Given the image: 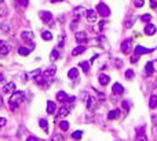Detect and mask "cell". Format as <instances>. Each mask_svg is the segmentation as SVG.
I'll use <instances>...</instances> for the list:
<instances>
[{
	"instance_id": "6da1fadb",
	"label": "cell",
	"mask_w": 157,
	"mask_h": 141,
	"mask_svg": "<svg viewBox=\"0 0 157 141\" xmlns=\"http://www.w3.org/2000/svg\"><path fill=\"white\" fill-rule=\"evenodd\" d=\"M24 98H25V93L24 91H14L13 94H11V97H10V101H8L11 109L18 108V105L24 101Z\"/></svg>"
},
{
	"instance_id": "7a4b0ae2",
	"label": "cell",
	"mask_w": 157,
	"mask_h": 141,
	"mask_svg": "<svg viewBox=\"0 0 157 141\" xmlns=\"http://www.w3.org/2000/svg\"><path fill=\"white\" fill-rule=\"evenodd\" d=\"M97 11L101 17H103V18H106L110 15V8L105 4V3H99V4H97Z\"/></svg>"
},
{
	"instance_id": "3957f363",
	"label": "cell",
	"mask_w": 157,
	"mask_h": 141,
	"mask_svg": "<svg viewBox=\"0 0 157 141\" xmlns=\"http://www.w3.org/2000/svg\"><path fill=\"white\" fill-rule=\"evenodd\" d=\"M10 51H11V44L8 42H6V40H0V54L6 55Z\"/></svg>"
},
{
	"instance_id": "277c9868",
	"label": "cell",
	"mask_w": 157,
	"mask_h": 141,
	"mask_svg": "<svg viewBox=\"0 0 157 141\" xmlns=\"http://www.w3.org/2000/svg\"><path fill=\"white\" fill-rule=\"evenodd\" d=\"M75 39H76V42L79 43V44H84V43H87V33L86 32H76L75 33Z\"/></svg>"
},
{
	"instance_id": "5b68a950",
	"label": "cell",
	"mask_w": 157,
	"mask_h": 141,
	"mask_svg": "<svg viewBox=\"0 0 157 141\" xmlns=\"http://www.w3.org/2000/svg\"><path fill=\"white\" fill-rule=\"evenodd\" d=\"M132 49V40L131 39H127V40H124L123 43H121V51L124 53V54H128V53L131 51Z\"/></svg>"
},
{
	"instance_id": "8992f818",
	"label": "cell",
	"mask_w": 157,
	"mask_h": 141,
	"mask_svg": "<svg viewBox=\"0 0 157 141\" xmlns=\"http://www.w3.org/2000/svg\"><path fill=\"white\" fill-rule=\"evenodd\" d=\"M40 18L43 19V22H46V24H51L52 22V14L50 13V11H40Z\"/></svg>"
},
{
	"instance_id": "52a82bcc",
	"label": "cell",
	"mask_w": 157,
	"mask_h": 141,
	"mask_svg": "<svg viewBox=\"0 0 157 141\" xmlns=\"http://www.w3.org/2000/svg\"><path fill=\"white\" fill-rule=\"evenodd\" d=\"M15 91V83L14 82H10V83H6L4 87H3V93L4 94H13Z\"/></svg>"
},
{
	"instance_id": "ba28073f",
	"label": "cell",
	"mask_w": 157,
	"mask_h": 141,
	"mask_svg": "<svg viewBox=\"0 0 157 141\" xmlns=\"http://www.w3.org/2000/svg\"><path fill=\"white\" fill-rule=\"evenodd\" d=\"M154 50V49H146L143 46H137L135 47V54H138V55H143V54H149Z\"/></svg>"
},
{
	"instance_id": "9c48e42d",
	"label": "cell",
	"mask_w": 157,
	"mask_h": 141,
	"mask_svg": "<svg viewBox=\"0 0 157 141\" xmlns=\"http://www.w3.org/2000/svg\"><path fill=\"white\" fill-rule=\"evenodd\" d=\"M55 72H57V66H55V65H51V66H48V68L43 72V76L44 77H51V76L55 75Z\"/></svg>"
},
{
	"instance_id": "30bf717a",
	"label": "cell",
	"mask_w": 157,
	"mask_h": 141,
	"mask_svg": "<svg viewBox=\"0 0 157 141\" xmlns=\"http://www.w3.org/2000/svg\"><path fill=\"white\" fill-rule=\"evenodd\" d=\"M86 18H87L88 22H95V21L98 19V15H97V13H95L94 10H87Z\"/></svg>"
},
{
	"instance_id": "8fae6325",
	"label": "cell",
	"mask_w": 157,
	"mask_h": 141,
	"mask_svg": "<svg viewBox=\"0 0 157 141\" xmlns=\"http://www.w3.org/2000/svg\"><path fill=\"white\" fill-rule=\"evenodd\" d=\"M86 13H87V10H86L84 7L79 6V7H77V8L75 10V19H77V21H79V18H80L82 15H86Z\"/></svg>"
},
{
	"instance_id": "7c38bea8",
	"label": "cell",
	"mask_w": 157,
	"mask_h": 141,
	"mask_svg": "<svg viewBox=\"0 0 157 141\" xmlns=\"http://www.w3.org/2000/svg\"><path fill=\"white\" fill-rule=\"evenodd\" d=\"M157 31L156 25H153V24H147V25L145 26V33L146 35H149V36H152V35H154Z\"/></svg>"
},
{
	"instance_id": "4fadbf2b",
	"label": "cell",
	"mask_w": 157,
	"mask_h": 141,
	"mask_svg": "<svg viewBox=\"0 0 157 141\" xmlns=\"http://www.w3.org/2000/svg\"><path fill=\"white\" fill-rule=\"evenodd\" d=\"M112 91H113L114 94L120 96V94H123V93H124V87H123L120 83H114L113 86H112Z\"/></svg>"
},
{
	"instance_id": "5bb4252c",
	"label": "cell",
	"mask_w": 157,
	"mask_h": 141,
	"mask_svg": "<svg viewBox=\"0 0 157 141\" xmlns=\"http://www.w3.org/2000/svg\"><path fill=\"white\" fill-rule=\"evenodd\" d=\"M98 82H99L102 86H106L109 82H110V77L109 75H105V73H101L99 76H98Z\"/></svg>"
},
{
	"instance_id": "9a60e30c",
	"label": "cell",
	"mask_w": 157,
	"mask_h": 141,
	"mask_svg": "<svg viewBox=\"0 0 157 141\" xmlns=\"http://www.w3.org/2000/svg\"><path fill=\"white\" fill-rule=\"evenodd\" d=\"M86 49H87V47H86L84 44H79L77 47H75V49H73L72 54H73V55H80V54H83V53L86 51Z\"/></svg>"
},
{
	"instance_id": "2e32d148",
	"label": "cell",
	"mask_w": 157,
	"mask_h": 141,
	"mask_svg": "<svg viewBox=\"0 0 157 141\" xmlns=\"http://www.w3.org/2000/svg\"><path fill=\"white\" fill-rule=\"evenodd\" d=\"M86 103H87V108L90 109V111L95 109V107H97V100H95L94 97H88V100Z\"/></svg>"
},
{
	"instance_id": "e0dca14e",
	"label": "cell",
	"mask_w": 157,
	"mask_h": 141,
	"mask_svg": "<svg viewBox=\"0 0 157 141\" xmlns=\"http://www.w3.org/2000/svg\"><path fill=\"white\" fill-rule=\"evenodd\" d=\"M55 111H57V105L54 104V101H48V103H47V112H48L50 115H54Z\"/></svg>"
},
{
	"instance_id": "ac0fdd59",
	"label": "cell",
	"mask_w": 157,
	"mask_h": 141,
	"mask_svg": "<svg viewBox=\"0 0 157 141\" xmlns=\"http://www.w3.org/2000/svg\"><path fill=\"white\" fill-rule=\"evenodd\" d=\"M21 38L24 39V40H33L35 35H33L32 31H24V32L21 33Z\"/></svg>"
},
{
	"instance_id": "d6986e66",
	"label": "cell",
	"mask_w": 157,
	"mask_h": 141,
	"mask_svg": "<svg viewBox=\"0 0 157 141\" xmlns=\"http://www.w3.org/2000/svg\"><path fill=\"white\" fill-rule=\"evenodd\" d=\"M69 112H70V109L68 108V107H62V108L58 111V118H65V116H68L69 115Z\"/></svg>"
},
{
	"instance_id": "ffe728a7",
	"label": "cell",
	"mask_w": 157,
	"mask_h": 141,
	"mask_svg": "<svg viewBox=\"0 0 157 141\" xmlns=\"http://www.w3.org/2000/svg\"><path fill=\"white\" fill-rule=\"evenodd\" d=\"M68 77H69V79H77V77H79V69H77V68H72V69H69V72H68Z\"/></svg>"
},
{
	"instance_id": "44dd1931",
	"label": "cell",
	"mask_w": 157,
	"mask_h": 141,
	"mask_svg": "<svg viewBox=\"0 0 157 141\" xmlns=\"http://www.w3.org/2000/svg\"><path fill=\"white\" fill-rule=\"evenodd\" d=\"M120 115V111L119 109H113V111H110L109 114H107V119H110V120H113V119H117Z\"/></svg>"
},
{
	"instance_id": "7402d4cb",
	"label": "cell",
	"mask_w": 157,
	"mask_h": 141,
	"mask_svg": "<svg viewBox=\"0 0 157 141\" xmlns=\"http://www.w3.org/2000/svg\"><path fill=\"white\" fill-rule=\"evenodd\" d=\"M31 51H32V49H28V47H19L18 49V54L19 55H24V57L29 55Z\"/></svg>"
},
{
	"instance_id": "603a6c76",
	"label": "cell",
	"mask_w": 157,
	"mask_h": 141,
	"mask_svg": "<svg viewBox=\"0 0 157 141\" xmlns=\"http://www.w3.org/2000/svg\"><path fill=\"white\" fill-rule=\"evenodd\" d=\"M66 98H68V94H66L65 91H58L57 93V100L58 101H63V103H65Z\"/></svg>"
},
{
	"instance_id": "cb8c5ba5",
	"label": "cell",
	"mask_w": 157,
	"mask_h": 141,
	"mask_svg": "<svg viewBox=\"0 0 157 141\" xmlns=\"http://www.w3.org/2000/svg\"><path fill=\"white\" fill-rule=\"evenodd\" d=\"M146 72L152 75L153 72H154V64H153V61H149L147 64H146Z\"/></svg>"
},
{
	"instance_id": "d4e9b609",
	"label": "cell",
	"mask_w": 157,
	"mask_h": 141,
	"mask_svg": "<svg viewBox=\"0 0 157 141\" xmlns=\"http://www.w3.org/2000/svg\"><path fill=\"white\" fill-rule=\"evenodd\" d=\"M149 107H150L152 109H154L157 107V97L156 96L150 97V100H149Z\"/></svg>"
},
{
	"instance_id": "484cf974",
	"label": "cell",
	"mask_w": 157,
	"mask_h": 141,
	"mask_svg": "<svg viewBox=\"0 0 157 141\" xmlns=\"http://www.w3.org/2000/svg\"><path fill=\"white\" fill-rule=\"evenodd\" d=\"M39 125H40V127L43 129V130L46 131V133L48 131V126H47L48 123H47V119H40V122H39Z\"/></svg>"
},
{
	"instance_id": "4316f807",
	"label": "cell",
	"mask_w": 157,
	"mask_h": 141,
	"mask_svg": "<svg viewBox=\"0 0 157 141\" xmlns=\"http://www.w3.org/2000/svg\"><path fill=\"white\" fill-rule=\"evenodd\" d=\"M41 38H43L46 42H50L51 39H52V35H51V32H48V31H44V32H41Z\"/></svg>"
},
{
	"instance_id": "83f0119b",
	"label": "cell",
	"mask_w": 157,
	"mask_h": 141,
	"mask_svg": "<svg viewBox=\"0 0 157 141\" xmlns=\"http://www.w3.org/2000/svg\"><path fill=\"white\" fill-rule=\"evenodd\" d=\"M58 58H59V51L58 50H52L50 54V60L51 61H57Z\"/></svg>"
},
{
	"instance_id": "f1b7e54d",
	"label": "cell",
	"mask_w": 157,
	"mask_h": 141,
	"mask_svg": "<svg viewBox=\"0 0 157 141\" xmlns=\"http://www.w3.org/2000/svg\"><path fill=\"white\" fill-rule=\"evenodd\" d=\"M80 68H82L86 73H87L88 70H90V62H87V61H83V62H80Z\"/></svg>"
},
{
	"instance_id": "f546056e",
	"label": "cell",
	"mask_w": 157,
	"mask_h": 141,
	"mask_svg": "<svg viewBox=\"0 0 157 141\" xmlns=\"http://www.w3.org/2000/svg\"><path fill=\"white\" fill-rule=\"evenodd\" d=\"M141 21H142V22H146V24H149V22L152 21V15L150 14H143V15L141 17Z\"/></svg>"
},
{
	"instance_id": "4dcf8cb0",
	"label": "cell",
	"mask_w": 157,
	"mask_h": 141,
	"mask_svg": "<svg viewBox=\"0 0 157 141\" xmlns=\"http://www.w3.org/2000/svg\"><path fill=\"white\" fill-rule=\"evenodd\" d=\"M58 47H65V35H59L58 38Z\"/></svg>"
},
{
	"instance_id": "1f68e13d",
	"label": "cell",
	"mask_w": 157,
	"mask_h": 141,
	"mask_svg": "<svg viewBox=\"0 0 157 141\" xmlns=\"http://www.w3.org/2000/svg\"><path fill=\"white\" fill-rule=\"evenodd\" d=\"M59 127H61V130H68L69 129V122H66V120H62V122H59Z\"/></svg>"
},
{
	"instance_id": "d6a6232c",
	"label": "cell",
	"mask_w": 157,
	"mask_h": 141,
	"mask_svg": "<svg viewBox=\"0 0 157 141\" xmlns=\"http://www.w3.org/2000/svg\"><path fill=\"white\" fill-rule=\"evenodd\" d=\"M82 136H83V131H80V130H77V131H73V133H72V137H73L75 140H80Z\"/></svg>"
},
{
	"instance_id": "836d02e7",
	"label": "cell",
	"mask_w": 157,
	"mask_h": 141,
	"mask_svg": "<svg viewBox=\"0 0 157 141\" xmlns=\"http://www.w3.org/2000/svg\"><path fill=\"white\" fill-rule=\"evenodd\" d=\"M17 4L21 7H28V4H29V0H17Z\"/></svg>"
},
{
	"instance_id": "e575fe53",
	"label": "cell",
	"mask_w": 157,
	"mask_h": 141,
	"mask_svg": "<svg viewBox=\"0 0 157 141\" xmlns=\"http://www.w3.org/2000/svg\"><path fill=\"white\" fill-rule=\"evenodd\" d=\"M0 31H1V32H4V33L10 32V26L7 25V24H0Z\"/></svg>"
},
{
	"instance_id": "d590c367",
	"label": "cell",
	"mask_w": 157,
	"mask_h": 141,
	"mask_svg": "<svg viewBox=\"0 0 157 141\" xmlns=\"http://www.w3.org/2000/svg\"><path fill=\"white\" fill-rule=\"evenodd\" d=\"M134 76H135V73H134V70L132 69H127L126 70V77L127 79H132Z\"/></svg>"
},
{
	"instance_id": "8d00e7d4",
	"label": "cell",
	"mask_w": 157,
	"mask_h": 141,
	"mask_svg": "<svg viewBox=\"0 0 157 141\" xmlns=\"http://www.w3.org/2000/svg\"><path fill=\"white\" fill-rule=\"evenodd\" d=\"M134 4H135L137 8H141L145 4V0H134Z\"/></svg>"
},
{
	"instance_id": "74e56055",
	"label": "cell",
	"mask_w": 157,
	"mask_h": 141,
	"mask_svg": "<svg viewBox=\"0 0 157 141\" xmlns=\"http://www.w3.org/2000/svg\"><path fill=\"white\" fill-rule=\"evenodd\" d=\"M40 75H41V69H35L31 73V76L33 77V79H35V77H37V76H40Z\"/></svg>"
},
{
	"instance_id": "f35d334b",
	"label": "cell",
	"mask_w": 157,
	"mask_h": 141,
	"mask_svg": "<svg viewBox=\"0 0 157 141\" xmlns=\"http://www.w3.org/2000/svg\"><path fill=\"white\" fill-rule=\"evenodd\" d=\"M51 141H63V136L62 134H55L52 137V140Z\"/></svg>"
},
{
	"instance_id": "ab89813d",
	"label": "cell",
	"mask_w": 157,
	"mask_h": 141,
	"mask_svg": "<svg viewBox=\"0 0 157 141\" xmlns=\"http://www.w3.org/2000/svg\"><path fill=\"white\" fill-rule=\"evenodd\" d=\"M6 123H7L6 118H0V127H3V126H6Z\"/></svg>"
},
{
	"instance_id": "60d3db41",
	"label": "cell",
	"mask_w": 157,
	"mask_h": 141,
	"mask_svg": "<svg viewBox=\"0 0 157 141\" xmlns=\"http://www.w3.org/2000/svg\"><path fill=\"white\" fill-rule=\"evenodd\" d=\"M138 60H139V55H138V54H135L134 57H131V62H132V64H135Z\"/></svg>"
},
{
	"instance_id": "b9f144b4",
	"label": "cell",
	"mask_w": 157,
	"mask_h": 141,
	"mask_svg": "<svg viewBox=\"0 0 157 141\" xmlns=\"http://www.w3.org/2000/svg\"><path fill=\"white\" fill-rule=\"evenodd\" d=\"M75 100H76V97H68V98L65 100V103H66V104H69V103H73Z\"/></svg>"
},
{
	"instance_id": "7bdbcfd3",
	"label": "cell",
	"mask_w": 157,
	"mask_h": 141,
	"mask_svg": "<svg viewBox=\"0 0 157 141\" xmlns=\"http://www.w3.org/2000/svg\"><path fill=\"white\" fill-rule=\"evenodd\" d=\"M26 141H39L37 137H35V136H31V137H28V140Z\"/></svg>"
},
{
	"instance_id": "ee69618b",
	"label": "cell",
	"mask_w": 157,
	"mask_h": 141,
	"mask_svg": "<svg viewBox=\"0 0 157 141\" xmlns=\"http://www.w3.org/2000/svg\"><path fill=\"white\" fill-rule=\"evenodd\" d=\"M150 6H152V8H157V3H156V0H150Z\"/></svg>"
},
{
	"instance_id": "f6af8a7d",
	"label": "cell",
	"mask_w": 157,
	"mask_h": 141,
	"mask_svg": "<svg viewBox=\"0 0 157 141\" xmlns=\"http://www.w3.org/2000/svg\"><path fill=\"white\" fill-rule=\"evenodd\" d=\"M105 25H106V21H101V22H99V29H103Z\"/></svg>"
},
{
	"instance_id": "bcb514c9",
	"label": "cell",
	"mask_w": 157,
	"mask_h": 141,
	"mask_svg": "<svg viewBox=\"0 0 157 141\" xmlns=\"http://www.w3.org/2000/svg\"><path fill=\"white\" fill-rule=\"evenodd\" d=\"M123 108H124V109H128V108H130V104L127 103V101H123Z\"/></svg>"
},
{
	"instance_id": "7dc6e473",
	"label": "cell",
	"mask_w": 157,
	"mask_h": 141,
	"mask_svg": "<svg viewBox=\"0 0 157 141\" xmlns=\"http://www.w3.org/2000/svg\"><path fill=\"white\" fill-rule=\"evenodd\" d=\"M1 82H4V75H3V73H0V83H1Z\"/></svg>"
},
{
	"instance_id": "c3c4849f",
	"label": "cell",
	"mask_w": 157,
	"mask_h": 141,
	"mask_svg": "<svg viewBox=\"0 0 157 141\" xmlns=\"http://www.w3.org/2000/svg\"><path fill=\"white\" fill-rule=\"evenodd\" d=\"M51 1H52V3L55 4V3H59V1H63V0H51Z\"/></svg>"
}]
</instances>
